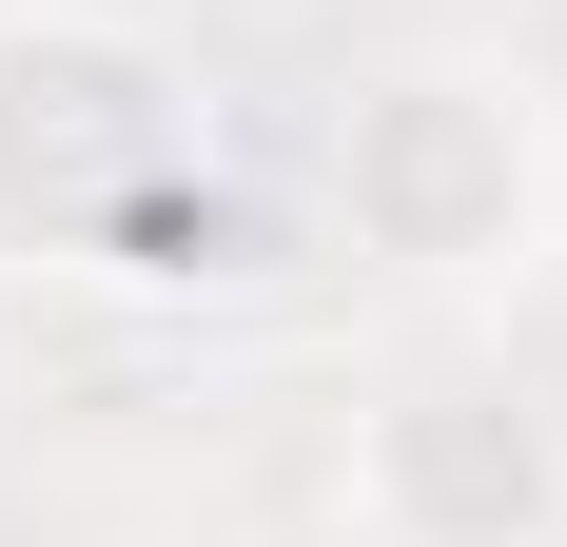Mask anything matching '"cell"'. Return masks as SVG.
I'll return each mask as SVG.
<instances>
[{"label":"cell","mask_w":567,"mask_h":547,"mask_svg":"<svg viewBox=\"0 0 567 547\" xmlns=\"http://www.w3.org/2000/svg\"><path fill=\"white\" fill-rule=\"evenodd\" d=\"M0 274H99V293L235 274V196L157 20L0 0Z\"/></svg>","instance_id":"6da1fadb"},{"label":"cell","mask_w":567,"mask_h":547,"mask_svg":"<svg viewBox=\"0 0 567 547\" xmlns=\"http://www.w3.org/2000/svg\"><path fill=\"white\" fill-rule=\"evenodd\" d=\"M352 547H567V411L509 352H431L352 411Z\"/></svg>","instance_id":"3957f363"},{"label":"cell","mask_w":567,"mask_h":547,"mask_svg":"<svg viewBox=\"0 0 567 547\" xmlns=\"http://www.w3.org/2000/svg\"><path fill=\"white\" fill-rule=\"evenodd\" d=\"M333 235L392 293H528L567 235V117L528 59H392L333 99Z\"/></svg>","instance_id":"7a4b0ae2"}]
</instances>
